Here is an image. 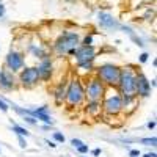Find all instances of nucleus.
Returning <instances> with one entry per match:
<instances>
[{
  "label": "nucleus",
  "mask_w": 157,
  "mask_h": 157,
  "mask_svg": "<svg viewBox=\"0 0 157 157\" xmlns=\"http://www.w3.org/2000/svg\"><path fill=\"white\" fill-rule=\"evenodd\" d=\"M80 33L72 32V30H63L60 36L55 39V43L52 44V52L57 57H71L72 52L80 46Z\"/></svg>",
  "instance_id": "nucleus-1"
},
{
  "label": "nucleus",
  "mask_w": 157,
  "mask_h": 157,
  "mask_svg": "<svg viewBox=\"0 0 157 157\" xmlns=\"http://www.w3.org/2000/svg\"><path fill=\"white\" fill-rule=\"evenodd\" d=\"M85 83L82 77L72 75L68 78L66 85V96H64V104L68 109H80L85 104Z\"/></svg>",
  "instance_id": "nucleus-2"
},
{
  "label": "nucleus",
  "mask_w": 157,
  "mask_h": 157,
  "mask_svg": "<svg viewBox=\"0 0 157 157\" xmlns=\"http://www.w3.org/2000/svg\"><path fill=\"white\" fill-rule=\"evenodd\" d=\"M101 104H102V115H105L109 118H116L123 115V99L116 88L107 86Z\"/></svg>",
  "instance_id": "nucleus-3"
},
{
  "label": "nucleus",
  "mask_w": 157,
  "mask_h": 157,
  "mask_svg": "<svg viewBox=\"0 0 157 157\" xmlns=\"http://www.w3.org/2000/svg\"><path fill=\"white\" fill-rule=\"evenodd\" d=\"M135 75L137 68L134 64H124L120 69V78L116 83V90L120 94H135Z\"/></svg>",
  "instance_id": "nucleus-4"
},
{
  "label": "nucleus",
  "mask_w": 157,
  "mask_h": 157,
  "mask_svg": "<svg viewBox=\"0 0 157 157\" xmlns=\"http://www.w3.org/2000/svg\"><path fill=\"white\" fill-rule=\"evenodd\" d=\"M120 69H121V66H118L115 63H102L94 68V75L105 86L116 88L118 78H120Z\"/></svg>",
  "instance_id": "nucleus-5"
},
{
  "label": "nucleus",
  "mask_w": 157,
  "mask_h": 157,
  "mask_svg": "<svg viewBox=\"0 0 157 157\" xmlns=\"http://www.w3.org/2000/svg\"><path fill=\"white\" fill-rule=\"evenodd\" d=\"M16 77H17V85L21 88H25V90H32V88H35L41 83L39 82L36 66H24L16 74Z\"/></svg>",
  "instance_id": "nucleus-6"
},
{
  "label": "nucleus",
  "mask_w": 157,
  "mask_h": 157,
  "mask_svg": "<svg viewBox=\"0 0 157 157\" xmlns=\"http://www.w3.org/2000/svg\"><path fill=\"white\" fill-rule=\"evenodd\" d=\"M105 85L93 74L88 77L85 83V99L86 101H102L104 93H105Z\"/></svg>",
  "instance_id": "nucleus-7"
},
{
  "label": "nucleus",
  "mask_w": 157,
  "mask_h": 157,
  "mask_svg": "<svg viewBox=\"0 0 157 157\" xmlns=\"http://www.w3.org/2000/svg\"><path fill=\"white\" fill-rule=\"evenodd\" d=\"M98 57V49L96 46H78L72 54H71V60L74 63V66L77 64H82V63H91V61H96Z\"/></svg>",
  "instance_id": "nucleus-8"
},
{
  "label": "nucleus",
  "mask_w": 157,
  "mask_h": 157,
  "mask_svg": "<svg viewBox=\"0 0 157 157\" xmlns=\"http://www.w3.org/2000/svg\"><path fill=\"white\" fill-rule=\"evenodd\" d=\"M25 66V54L22 50L17 49H11L6 57H5V66L3 69L13 72V74H17L22 68Z\"/></svg>",
  "instance_id": "nucleus-9"
},
{
  "label": "nucleus",
  "mask_w": 157,
  "mask_h": 157,
  "mask_svg": "<svg viewBox=\"0 0 157 157\" xmlns=\"http://www.w3.org/2000/svg\"><path fill=\"white\" fill-rule=\"evenodd\" d=\"M36 69H38V75H39V82L50 83L52 80H54L55 63H54V58H52V57L39 60V63L36 64Z\"/></svg>",
  "instance_id": "nucleus-10"
},
{
  "label": "nucleus",
  "mask_w": 157,
  "mask_h": 157,
  "mask_svg": "<svg viewBox=\"0 0 157 157\" xmlns=\"http://www.w3.org/2000/svg\"><path fill=\"white\" fill-rule=\"evenodd\" d=\"M151 85H149V78L146 77V74L137 69V75H135V96L138 99H145L151 96Z\"/></svg>",
  "instance_id": "nucleus-11"
},
{
  "label": "nucleus",
  "mask_w": 157,
  "mask_h": 157,
  "mask_svg": "<svg viewBox=\"0 0 157 157\" xmlns=\"http://www.w3.org/2000/svg\"><path fill=\"white\" fill-rule=\"evenodd\" d=\"M98 24L102 30L105 32H116L121 29V24L118 22V19L113 17V14L107 11H99L98 13Z\"/></svg>",
  "instance_id": "nucleus-12"
},
{
  "label": "nucleus",
  "mask_w": 157,
  "mask_h": 157,
  "mask_svg": "<svg viewBox=\"0 0 157 157\" xmlns=\"http://www.w3.org/2000/svg\"><path fill=\"white\" fill-rule=\"evenodd\" d=\"M17 77L16 74H13L6 69H2V74H0V91L3 93H10V91L17 90Z\"/></svg>",
  "instance_id": "nucleus-13"
},
{
  "label": "nucleus",
  "mask_w": 157,
  "mask_h": 157,
  "mask_svg": "<svg viewBox=\"0 0 157 157\" xmlns=\"http://www.w3.org/2000/svg\"><path fill=\"white\" fill-rule=\"evenodd\" d=\"M68 78L64 77L61 80H58L55 83V86L52 88V98H54V102L57 105H63L64 104V96H66V85H68Z\"/></svg>",
  "instance_id": "nucleus-14"
},
{
  "label": "nucleus",
  "mask_w": 157,
  "mask_h": 157,
  "mask_svg": "<svg viewBox=\"0 0 157 157\" xmlns=\"http://www.w3.org/2000/svg\"><path fill=\"white\" fill-rule=\"evenodd\" d=\"M82 109H83L85 115L93 118V120H98V118L102 116V104H101V101H85Z\"/></svg>",
  "instance_id": "nucleus-15"
},
{
  "label": "nucleus",
  "mask_w": 157,
  "mask_h": 157,
  "mask_svg": "<svg viewBox=\"0 0 157 157\" xmlns=\"http://www.w3.org/2000/svg\"><path fill=\"white\" fill-rule=\"evenodd\" d=\"M121 99H123V115H132L138 107L140 99L135 94H121Z\"/></svg>",
  "instance_id": "nucleus-16"
},
{
  "label": "nucleus",
  "mask_w": 157,
  "mask_h": 157,
  "mask_svg": "<svg viewBox=\"0 0 157 157\" xmlns=\"http://www.w3.org/2000/svg\"><path fill=\"white\" fill-rule=\"evenodd\" d=\"M29 52L32 54V57L36 58V60H43V58L52 57L50 55V50L47 47H44L43 44H35V43L29 44Z\"/></svg>",
  "instance_id": "nucleus-17"
},
{
  "label": "nucleus",
  "mask_w": 157,
  "mask_h": 157,
  "mask_svg": "<svg viewBox=\"0 0 157 157\" xmlns=\"http://www.w3.org/2000/svg\"><path fill=\"white\" fill-rule=\"evenodd\" d=\"M10 129L13 130V132H14L16 135H21V137H30V132L27 129H25L24 126H19V124H14V123H11V126H10Z\"/></svg>",
  "instance_id": "nucleus-18"
},
{
  "label": "nucleus",
  "mask_w": 157,
  "mask_h": 157,
  "mask_svg": "<svg viewBox=\"0 0 157 157\" xmlns=\"http://www.w3.org/2000/svg\"><path fill=\"white\" fill-rule=\"evenodd\" d=\"M138 143H141V145H145V146L155 148V146H157V138H155V135H152V137H145V138H138Z\"/></svg>",
  "instance_id": "nucleus-19"
},
{
  "label": "nucleus",
  "mask_w": 157,
  "mask_h": 157,
  "mask_svg": "<svg viewBox=\"0 0 157 157\" xmlns=\"http://www.w3.org/2000/svg\"><path fill=\"white\" fill-rule=\"evenodd\" d=\"M82 46H94V35L93 33H86L82 39H80Z\"/></svg>",
  "instance_id": "nucleus-20"
},
{
  "label": "nucleus",
  "mask_w": 157,
  "mask_h": 157,
  "mask_svg": "<svg viewBox=\"0 0 157 157\" xmlns=\"http://www.w3.org/2000/svg\"><path fill=\"white\" fill-rule=\"evenodd\" d=\"M52 138H54L55 143H64V141H66V137H64V134L58 132V130H54V132H52Z\"/></svg>",
  "instance_id": "nucleus-21"
},
{
  "label": "nucleus",
  "mask_w": 157,
  "mask_h": 157,
  "mask_svg": "<svg viewBox=\"0 0 157 157\" xmlns=\"http://www.w3.org/2000/svg\"><path fill=\"white\" fill-rule=\"evenodd\" d=\"M75 151L78 152V155H88V152H90V146L86 145V143H83V145H80Z\"/></svg>",
  "instance_id": "nucleus-22"
},
{
  "label": "nucleus",
  "mask_w": 157,
  "mask_h": 157,
  "mask_svg": "<svg viewBox=\"0 0 157 157\" xmlns=\"http://www.w3.org/2000/svg\"><path fill=\"white\" fill-rule=\"evenodd\" d=\"M22 120L27 123V124H30V126H38V120L36 118H33V116H30V115H25V116H22Z\"/></svg>",
  "instance_id": "nucleus-23"
},
{
  "label": "nucleus",
  "mask_w": 157,
  "mask_h": 157,
  "mask_svg": "<svg viewBox=\"0 0 157 157\" xmlns=\"http://www.w3.org/2000/svg\"><path fill=\"white\" fill-rule=\"evenodd\" d=\"M130 39H132V41L138 46V47H143V46H145V43H143V39L141 38H138L135 33H132V35H130Z\"/></svg>",
  "instance_id": "nucleus-24"
},
{
  "label": "nucleus",
  "mask_w": 157,
  "mask_h": 157,
  "mask_svg": "<svg viewBox=\"0 0 157 157\" xmlns=\"http://www.w3.org/2000/svg\"><path fill=\"white\" fill-rule=\"evenodd\" d=\"M0 110H2L3 113H6L10 110V105H8V102L3 99V98H0Z\"/></svg>",
  "instance_id": "nucleus-25"
},
{
  "label": "nucleus",
  "mask_w": 157,
  "mask_h": 157,
  "mask_svg": "<svg viewBox=\"0 0 157 157\" xmlns=\"http://www.w3.org/2000/svg\"><path fill=\"white\" fill-rule=\"evenodd\" d=\"M149 57H151V55L148 54V52H143V54L138 55V63H141V64H143V63H146V61L149 60Z\"/></svg>",
  "instance_id": "nucleus-26"
},
{
  "label": "nucleus",
  "mask_w": 157,
  "mask_h": 157,
  "mask_svg": "<svg viewBox=\"0 0 157 157\" xmlns=\"http://www.w3.org/2000/svg\"><path fill=\"white\" fill-rule=\"evenodd\" d=\"M69 143H71V146H72L74 149H77L80 145H83V141H82L80 138H71V141H69Z\"/></svg>",
  "instance_id": "nucleus-27"
},
{
  "label": "nucleus",
  "mask_w": 157,
  "mask_h": 157,
  "mask_svg": "<svg viewBox=\"0 0 157 157\" xmlns=\"http://www.w3.org/2000/svg\"><path fill=\"white\" fill-rule=\"evenodd\" d=\"M17 143H19V146H21L22 149H25V148H27V138H25V137H21V135H17Z\"/></svg>",
  "instance_id": "nucleus-28"
},
{
  "label": "nucleus",
  "mask_w": 157,
  "mask_h": 157,
  "mask_svg": "<svg viewBox=\"0 0 157 157\" xmlns=\"http://www.w3.org/2000/svg\"><path fill=\"white\" fill-rule=\"evenodd\" d=\"M44 143H46V145H47L49 148H52V149H55V148L58 146V143H55L54 140H49V138H46V140H44Z\"/></svg>",
  "instance_id": "nucleus-29"
},
{
  "label": "nucleus",
  "mask_w": 157,
  "mask_h": 157,
  "mask_svg": "<svg viewBox=\"0 0 157 157\" xmlns=\"http://www.w3.org/2000/svg\"><path fill=\"white\" fill-rule=\"evenodd\" d=\"M140 155H141V152L138 149H130L129 151V157H140Z\"/></svg>",
  "instance_id": "nucleus-30"
},
{
  "label": "nucleus",
  "mask_w": 157,
  "mask_h": 157,
  "mask_svg": "<svg viewBox=\"0 0 157 157\" xmlns=\"http://www.w3.org/2000/svg\"><path fill=\"white\" fill-rule=\"evenodd\" d=\"M102 154V149L101 148H94L93 151H91V155H93V157H99Z\"/></svg>",
  "instance_id": "nucleus-31"
},
{
  "label": "nucleus",
  "mask_w": 157,
  "mask_h": 157,
  "mask_svg": "<svg viewBox=\"0 0 157 157\" xmlns=\"http://www.w3.org/2000/svg\"><path fill=\"white\" fill-rule=\"evenodd\" d=\"M5 13H6V8H5V5H3L2 2H0V19L5 16Z\"/></svg>",
  "instance_id": "nucleus-32"
},
{
  "label": "nucleus",
  "mask_w": 157,
  "mask_h": 157,
  "mask_svg": "<svg viewBox=\"0 0 157 157\" xmlns=\"http://www.w3.org/2000/svg\"><path fill=\"white\" fill-rule=\"evenodd\" d=\"M146 127H148L149 130H154V129H155V120H151V121L146 124Z\"/></svg>",
  "instance_id": "nucleus-33"
},
{
  "label": "nucleus",
  "mask_w": 157,
  "mask_h": 157,
  "mask_svg": "<svg viewBox=\"0 0 157 157\" xmlns=\"http://www.w3.org/2000/svg\"><path fill=\"white\" fill-rule=\"evenodd\" d=\"M143 157H157V154H155V151H151V152H146Z\"/></svg>",
  "instance_id": "nucleus-34"
},
{
  "label": "nucleus",
  "mask_w": 157,
  "mask_h": 157,
  "mask_svg": "<svg viewBox=\"0 0 157 157\" xmlns=\"http://www.w3.org/2000/svg\"><path fill=\"white\" fill-rule=\"evenodd\" d=\"M149 85H151V90H154L155 85H157V80H155V78H152V80H149Z\"/></svg>",
  "instance_id": "nucleus-35"
},
{
  "label": "nucleus",
  "mask_w": 157,
  "mask_h": 157,
  "mask_svg": "<svg viewBox=\"0 0 157 157\" xmlns=\"http://www.w3.org/2000/svg\"><path fill=\"white\" fill-rule=\"evenodd\" d=\"M152 14H154V11L148 10V11H146V14H145V19H148V17H149V16H152Z\"/></svg>",
  "instance_id": "nucleus-36"
},
{
  "label": "nucleus",
  "mask_w": 157,
  "mask_h": 157,
  "mask_svg": "<svg viewBox=\"0 0 157 157\" xmlns=\"http://www.w3.org/2000/svg\"><path fill=\"white\" fill-rule=\"evenodd\" d=\"M78 157H88V155H78Z\"/></svg>",
  "instance_id": "nucleus-37"
},
{
  "label": "nucleus",
  "mask_w": 157,
  "mask_h": 157,
  "mask_svg": "<svg viewBox=\"0 0 157 157\" xmlns=\"http://www.w3.org/2000/svg\"><path fill=\"white\" fill-rule=\"evenodd\" d=\"M2 69H3V68H0V74H2Z\"/></svg>",
  "instance_id": "nucleus-38"
},
{
  "label": "nucleus",
  "mask_w": 157,
  "mask_h": 157,
  "mask_svg": "<svg viewBox=\"0 0 157 157\" xmlns=\"http://www.w3.org/2000/svg\"><path fill=\"white\" fill-rule=\"evenodd\" d=\"M0 152H2V149H0Z\"/></svg>",
  "instance_id": "nucleus-39"
}]
</instances>
